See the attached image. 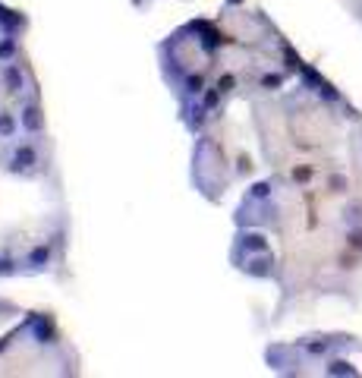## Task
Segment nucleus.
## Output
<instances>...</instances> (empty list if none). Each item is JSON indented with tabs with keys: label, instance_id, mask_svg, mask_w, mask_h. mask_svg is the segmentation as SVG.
I'll use <instances>...</instances> for the list:
<instances>
[{
	"label": "nucleus",
	"instance_id": "obj_2",
	"mask_svg": "<svg viewBox=\"0 0 362 378\" xmlns=\"http://www.w3.org/2000/svg\"><path fill=\"white\" fill-rule=\"evenodd\" d=\"M22 32H26V16L0 4V73L22 57Z\"/></svg>",
	"mask_w": 362,
	"mask_h": 378
},
{
	"label": "nucleus",
	"instance_id": "obj_1",
	"mask_svg": "<svg viewBox=\"0 0 362 378\" xmlns=\"http://www.w3.org/2000/svg\"><path fill=\"white\" fill-rule=\"evenodd\" d=\"M79 356L57 331L48 312L16 309L10 303V328L0 331V375L19 372H76Z\"/></svg>",
	"mask_w": 362,
	"mask_h": 378
}]
</instances>
